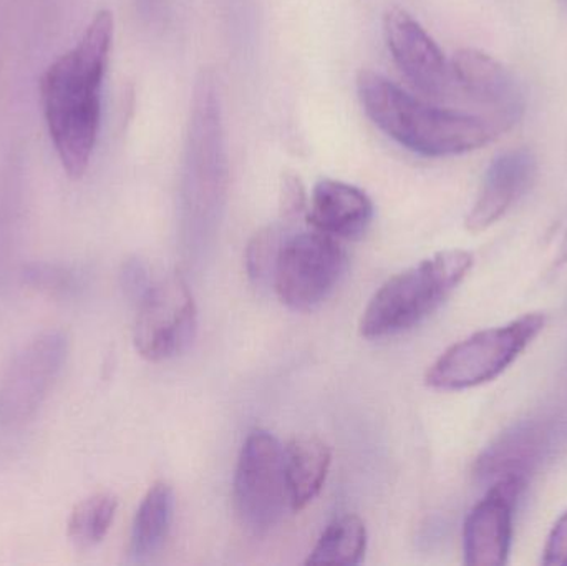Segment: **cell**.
Listing matches in <instances>:
<instances>
[{"label": "cell", "mask_w": 567, "mask_h": 566, "mask_svg": "<svg viewBox=\"0 0 567 566\" xmlns=\"http://www.w3.org/2000/svg\"><path fill=\"white\" fill-rule=\"evenodd\" d=\"M113 32V13L100 10L82 39L47 69L40 82L50 138L63 169L73 179L85 175L99 138Z\"/></svg>", "instance_id": "1"}, {"label": "cell", "mask_w": 567, "mask_h": 566, "mask_svg": "<svg viewBox=\"0 0 567 566\" xmlns=\"http://www.w3.org/2000/svg\"><path fill=\"white\" fill-rule=\"evenodd\" d=\"M357 92L373 125L419 155H463L488 145L499 133L495 122L429 105L373 70L359 73Z\"/></svg>", "instance_id": "2"}, {"label": "cell", "mask_w": 567, "mask_h": 566, "mask_svg": "<svg viewBox=\"0 0 567 566\" xmlns=\"http://www.w3.org/2000/svg\"><path fill=\"white\" fill-rule=\"evenodd\" d=\"M472 268V253L450 249L399 272L370 299L360 335L383 339L409 331L439 309Z\"/></svg>", "instance_id": "3"}, {"label": "cell", "mask_w": 567, "mask_h": 566, "mask_svg": "<svg viewBox=\"0 0 567 566\" xmlns=\"http://www.w3.org/2000/svg\"><path fill=\"white\" fill-rule=\"evenodd\" d=\"M228 150L216 73L196 76L183 162V208L192 222H208L221 209L228 189Z\"/></svg>", "instance_id": "4"}, {"label": "cell", "mask_w": 567, "mask_h": 566, "mask_svg": "<svg viewBox=\"0 0 567 566\" xmlns=\"http://www.w3.org/2000/svg\"><path fill=\"white\" fill-rule=\"evenodd\" d=\"M545 322L542 312H528L508 325L456 342L430 366L426 385L439 391H463L493 381L538 338Z\"/></svg>", "instance_id": "5"}, {"label": "cell", "mask_w": 567, "mask_h": 566, "mask_svg": "<svg viewBox=\"0 0 567 566\" xmlns=\"http://www.w3.org/2000/svg\"><path fill=\"white\" fill-rule=\"evenodd\" d=\"M346 269L347 253L339 239L312 229L287 236L272 285L282 305L309 312L329 299Z\"/></svg>", "instance_id": "6"}, {"label": "cell", "mask_w": 567, "mask_h": 566, "mask_svg": "<svg viewBox=\"0 0 567 566\" xmlns=\"http://www.w3.org/2000/svg\"><path fill=\"white\" fill-rule=\"evenodd\" d=\"M236 514L243 527L266 535L281 522L289 505L284 449L275 435L255 431L243 445L235 477Z\"/></svg>", "instance_id": "7"}, {"label": "cell", "mask_w": 567, "mask_h": 566, "mask_svg": "<svg viewBox=\"0 0 567 566\" xmlns=\"http://www.w3.org/2000/svg\"><path fill=\"white\" fill-rule=\"evenodd\" d=\"M196 328L195 298L185 279L172 275L150 286L138 299L133 341L146 361H168L192 344Z\"/></svg>", "instance_id": "8"}, {"label": "cell", "mask_w": 567, "mask_h": 566, "mask_svg": "<svg viewBox=\"0 0 567 566\" xmlns=\"http://www.w3.org/2000/svg\"><path fill=\"white\" fill-rule=\"evenodd\" d=\"M69 341L47 331L23 346L0 378V425L17 428L35 415L62 371Z\"/></svg>", "instance_id": "9"}, {"label": "cell", "mask_w": 567, "mask_h": 566, "mask_svg": "<svg viewBox=\"0 0 567 566\" xmlns=\"http://www.w3.org/2000/svg\"><path fill=\"white\" fill-rule=\"evenodd\" d=\"M526 478H502L489 485L485 497L466 517L463 554L470 566L508 564L513 538V512L525 492Z\"/></svg>", "instance_id": "10"}, {"label": "cell", "mask_w": 567, "mask_h": 566, "mask_svg": "<svg viewBox=\"0 0 567 566\" xmlns=\"http://www.w3.org/2000/svg\"><path fill=\"white\" fill-rule=\"evenodd\" d=\"M383 35L400 72L422 93L443 96L449 92L452 69L435 40L400 7L383 16Z\"/></svg>", "instance_id": "11"}, {"label": "cell", "mask_w": 567, "mask_h": 566, "mask_svg": "<svg viewBox=\"0 0 567 566\" xmlns=\"http://www.w3.org/2000/svg\"><path fill=\"white\" fill-rule=\"evenodd\" d=\"M452 76L466 95L488 106L499 132L512 128L525 113V95L512 72L478 49H462L452 59Z\"/></svg>", "instance_id": "12"}, {"label": "cell", "mask_w": 567, "mask_h": 566, "mask_svg": "<svg viewBox=\"0 0 567 566\" xmlns=\"http://www.w3.org/2000/svg\"><path fill=\"white\" fill-rule=\"evenodd\" d=\"M536 173L538 159L529 148H513L496 156L486 169L478 198L466 216V229L478 235L499 222L532 186Z\"/></svg>", "instance_id": "13"}, {"label": "cell", "mask_w": 567, "mask_h": 566, "mask_svg": "<svg viewBox=\"0 0 567 566\" xmlns=\"http://www.w3.org/2000/svg\"><path fill=\"white\" fill-rule=\"evenodd\" d=\"M551 442V431L545 422L526 421L499 435L475 464V475L480 482L502 481V478H526L536 471Z\"/></svg>", "instance_id": "14"}, {"label": "cell", "mask_w": 567, "mask_h": 566, "mask_svg": "<svg viewBox=\"0 0 567 566\" xmlns=\"http://www.w3.org/2000/svg\"><path fill=\"white\" fill-rule=\"evenodd\" d=\"M372 219V199L357 186L330 178L319 179L313 186L307 223L316 231L336 239L359 238Z\"/></svg>", "instance_id": "15"}, {"label": "cell", "mask_w": 567, "mask_h": 566, "mask_svg": "<svg viewBox=\"0 0 567 566\" xmlns=\"http://www.w3.org/2000/svg\"><path fill=\"white\" fill-rule=\"evenodd\" d=\"M330 459L329 445L319 438L293 439L284 447L287 495L293 512L316 501L326 484Z\"/></svg>", "instance_id": "16"}, {"label": "cell", "mask_w": 567, "mask_h": 566, "mask_svg": "<svg viewBox=\"0 0 567 566\" xmlns=\"http://www.w3.org/2000/svg\"><path fill=\"white\" fill-rule=\"evenodd\" d=\"M175 514V492L166 482H156L146 492L133 522L130 537V558L135 564H145L156 552L162 550L172 528Z\"/></svg>", "instance_id": "17"}, {"label": "cell", "mask_w": 567, "mask_h": 566, "mask_svg": "<svg viewBox=\"0 0 567 566\" xmlns=\"http://www.w3.org/2000/svg\"><path fill=\"white\" fill-rule=\"evenodd\" d=\"M365 550V524L357 515H342L326 528L306 564L359 565Z\"/></svg>", "instance_id": "18"}, {"label": "cell", "mask_w": 567, "mask_h": 566, "mask_svg": "<svg viewBox=\"0 0 567 566\" xmlns=\"http://www.w3.org/2000/svg\"><path fill=\"white\" fill-rule=\"evenodd\" d=\"M118 511V498L109 492L90 495L75 505L69 518L70 544L76 550H90L105 541Z\"/></svg>", "instance_id": "19"}, {"label": "cell", "mask_w": 567, "mask_h": 566, "mask_svg": "<svg viewBox=\"0 0 567 566\" xmlns=\"http://www.w3.org/2000/svg\"><path fill=\"white\" fill-rule=\"evenodd\" d=\"M286 226V223L266 226L261 231L256 233L249 241L248 249H246V269L255 285H268L275 278L276 265H278L284 241L289 236Z\"/></svg>", "instance_id": "20"}, {"label": "cell", "mask_w": 567, "mask_h": 566, "mask_svg": "<svg viewBox=\"0 0 567 566\" xmlns=\"http://www.w3.org/2000/svg\"><path fill=\"white\" fill-rule=\"evenodd\" d=\"M279 213L286 225L297 222L307 213L306 186L297 173H282L281 185H279Z\"/></svg>", "instance_id": "21"}, {"label": "cell", "mask_w": 567, "mask_h": 566, "mask_svg": "<svg viewBox=\"0 0 567 566\" xmlns=\"http://www.w3.org/2000/svg\"><path fill=\"white\" fill-rule=\"evenodd\" d=\"M542 564L545 566H567V511L556 522L546 542Z\"/></svg>", "instance_id": "22"}, {"label": "cell", "mask_w": 567, "mask_h": 566, "mask_svg": "<svg viewBox=\"0 0 567 566\" xmlns=\"http://www.w3.org/2000/svg\"><path fill=\"white\" fill-rule=\"evenodd\" d=\"M123 286H125L130 295L138 296V299L145 295L150 286L148 282H146L145 268H143L140 263L130 261L128 265L125 266V271H123Z\"/></svg>", "instance_id": "23"}, {"label": "cell", "mask_w": 567, "mask_h": 566, "mask_svg": "<svg viewBox=\"0 0 567 566\" xmlns=\"http://www.w3.org/2000/svg\"><path fill=\"white\" fill-rule=\"evenodd\" d=\"M142 12L145 13L150 19L155 17H162L163 0H136Z\"/></svg>", "instance_id": "24"}, {"label": "cell", "mask_w": 567, "mask_h": 566, "mask_svg": "<svg viewBox=\"0 0 567 566\" xmlns=\"http://www.w3.org/2000/svg\"><path fill=\"white\" fill-rule=\"evenodd\" d=\"M567 265V233L565 239H563L561 246H559L558 255H556L555 266Z\"/></svg>", "instance_id": "25"}, {"label": "cell", "mask_w": 567, "mask_h": 566, "mask_svg": "<svg viewBox=\"0 0 567 566\" xmlns=\"http://www.w3.org/2000/svg\"><path fill=\"white\" fill-rule=\"evenodd\" d=\"M559 6L567 10V0H558Z\"/></svg>", "instance_id": "26"}]
</instances>
